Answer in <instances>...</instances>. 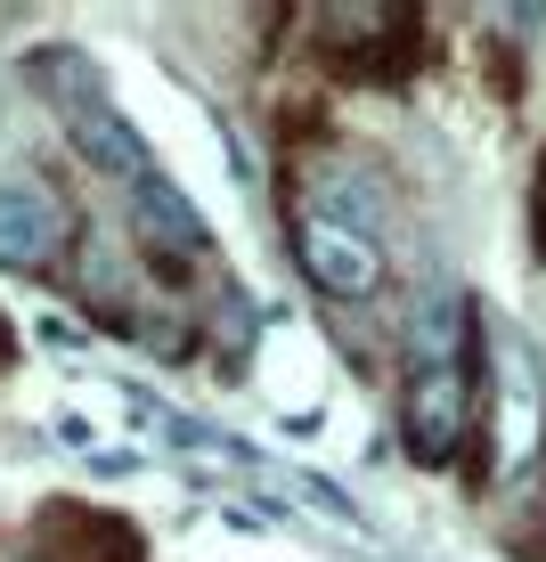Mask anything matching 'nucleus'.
I'll return each mask as SVG.
<instances>
[{
	"label": "nucleus",
	"mask_w": 546,
	"mask_h": 562,
	"mask_svg": "<svg viewBox=\"0 0 546 562\" xmlns=\"http://www.w3.org/2000/svg\"><path fill=\"white\" fill-rule=\"evenodd\" d=\"M294 254L319 278V294H335V302H376L383 294V237H367L350 221L294 212Z\"/></svg>",
	"instance_id": "7ed1b4c3"
},
{
	"label": "nucleus",
	"mask_w": 546,
	"mask_h": 562,
	"mask_svg": "<svg viewBox=\"0 0 546 562\" xmlns=\"http://www.w3.org/2000/svg\"><path fill=\"white\" fill-rule=\"evenodd\" d=\"M66 245H74V212L49 180H9L0 188V269L42 278V269H57Z\"/></svg>",
	"instance_id": "20e7f679"
},
{
	"label": "nucleus",
	"mask_w": 546,
	"mask_h": 562,
	"mask_svg": "<svg viewBox=\"0 0 546 562\" xmlns=\"http://www.w3.org/2000/svg\"><path fill=\"white\" fill-rule=\"evenodd\" d=\"M531 245L546 261V155H538V180H531Z\"/></svg>",
	"instance_id": "0eeeda50"
},
{
	"label": "nucleus",
	"mask_w": 546,
	"mask_h": 562,
	"mask_svg": "<svg viewBox=\"0 0 546 562\" xmlns=\"http://www.w3.org/2000/svg\"><path fill=\"white\" fill-rule=\"evenodd\" d=\"M123 204H131V221H140V245H147L155 261H204V254H212V228H204V212L180 196V180H171V171L140 180Z\"/></svg>",
	"instance_id": "39448f33"
},
{
	"label": "nucleus",
	"mask_w": 546,
	"mask_h": 562,
	"mask_svg": "<svg viewBox=\"0 0 546 562\" xmlns=\"http://www.w3.org/2000/svg\"><path fill=\"white\" fill-rule=\"evenodd\" d=\"M498 383H505V464H522L538 449V375H531V351L522 342H505V359H498Z\"/></svg>",
	"instance_id": "423d86ee"
},
{
	"label": "nucleus",
	"mask_w": 546,
	"mask_h": 562,
	"mask_svg": "<svg viewBox=\"0 0 546 562\" xmlns=\"http://www.w3.org/2000/svg\"><path fill=\"white\" fill-rule=\"evenodd\" d=\"M473 432H481L473 424V367H416V375H408V424H400L408 457L448 464Z\"/></svg>",
	"instance_id": "f03ea898"
},
{
	"label": "nucleus",
	"mask_w": 546,
	"mask_h": 562,
	"mask_svg": "<svg viewBox=\"0 0 546 562\" xmlns=\"http://www.w3.org/2000/svg\"><path fill=\"white\" fill-rule=\"evenodd\" d=\"M33 82L49 90V106L66 114V131H74V147H82V164L90 171H107L114 188H140V180H155V155H147V139L123 123V106L107 99V82L82 66L74 49H42L33 57Z\"/></svg>",
	"instance_id": "f257e3e1"
}]
</instances>
